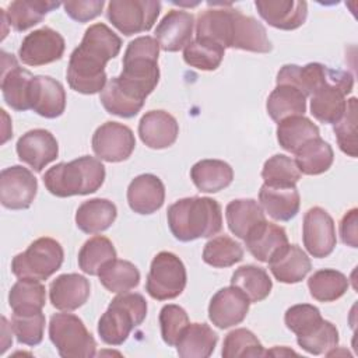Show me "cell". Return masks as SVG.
<instances>
[{
	"label": "cell",
	"instance_id": "obj_20",
	"mask_svg": "<svg viewBox=\"0 0 358 358\" xmlns=\"http://www.w3.org/2000/svg\"><path fill=\"white\" fill-rule=\"evenodd\" d=\"M255 6L268 25L282 31L299 28L308 17V4L301 0H257Z\"/></svg>",
	"mask_w": 358,
	"mask_h": 358
},
{
	"label": "cell",
	"instance_id": "obj_43",
	"mask_svg": "<svg viewBox=\"0 0 358 358\" xmlns=\"http://www.w3.org/2000/svg\"><path fill=\"white\" fill-rule=\"evenodd\" d=\"M225 49L208 39L196 38L183 49V60L197 70L211 71L220 67Z\"/></svg>",
	"mask_w": 358,
	"mask_h": 358
},
{
	"label": "cell",
	"instance_id": "obj_39",
	"mask_svg": "<svg viewBox=\"0 0 358 358\" xmlns=\"http://www.w3.org/2000/svg\"><path fill=\"white\" fill-rule=\"evenodd\" d=\"M231 285L239 288L249 298L250 303H256L270 295L273 281L264 268L246 264L234 271Z\"/></svg>",
	"mask_w": 358,
	"mask_h": 358
},
{
	"label": "cell",
	"instance_id": "obj_50",
	"mask_svg": "<svg viewBox=\"0 0 358 358\" xmlns=\"http://www.w3.org/2000/svg\"><path fill=\"white\" fill-rule=\"evenodd\" d=\"M189 323V316L182 306L175 303L162 306L159 312V326L164 343L169 347H175Z\"/></svg>",
	"mask_w": 358,
	"mask_h": 358
},
{
	"label": "cell",
	"instance_id": "obj_4",
	"mask_svg": "<svg viewBox=\"0 0 358 358\" xmlns=\"http://www.w3.org/2000/svg\"><path fill=\"white\" fill-rule=\"evenodd\" d=\"M105 180L103 164L90 155L59 162L43 175V185L56 197L95 193Z\"/></svg>",
	"mask_w": 358,
	"mask_h": 358
},
{
	"label": "cell",
	"instance_id": "obj_37",
	"mask_svg": "<svg viewBox=\"0 0 358 358\" xmlns=\"http://www.w3.org/2000/svg\"><path fill=\"white\" fill-rule=\"evenodd\" d=\"M320 137L319 127L305 116H291L277 126V140L281 148L295 154L306 141Z\"/></svg>",
	"mask_w": 358,
	"mask_h": 358
},
{
	"label": "cell",
	"instance_id": "obj_15",
	"mask_svg": "<svg viewBox=\"0 0 358 358\" xmlns=\"http://www.w3.org/2000/svg\"><path fill=\"white\" fill-rule=\"evenodd\" d=\"M3 69H1V92L6 103L18 112L31 109L29 106V88L34 76L31 71L20 67L14 55L1 52Z\"/></svg>",
	"mask_w": 358,
	"mask_h": 358
},
{
	"label": "cell",
	"instance_id": "obj_35",
	"mask_svg": "<svg viewBox=\"0 0 358 358\" xmlns=\"http://www.w3.org/2000/svg\"><path fill=\"white\" fill-rule=\"evenodd\" d=\"M46 302L45 285L38 280L18 278L8 292V305L13 313L27 315L42 312Z\"/></svg>",
	"mask_w": 358,
	"mask_h": 358
},
{
	"label": "cell",
	"instance_id": "obj_19",
	"mask_svg": "<svg viewBox=\"0 0 358 358\" xmlns=\"http://www.w3.org/2000/svg\"><path fill=\"white\" fill-rule=\"evenodd\" d=\"M194 17L185 10L168 11L155 28V39L159 49L178 52L192 42Z\"/></svg>",
	"mask_w": 358,
	"mask_h": 358
},
{
	"label": "cell",
	"instance_id": "obj_36",
	"mask_svg": "<svg viewBox=\"0 0 358 358\" xmlns=\"http://www.w3.org/2000/svg\"><path fill=\"white\" fill-rule=\"evenodd\" d=\"M334 161L331 145L320 137L306 141L295 152V164L303 175H320L329 171Z\"/></svg>",
	"mask_w": 358,
	"mask_h": 358
},
{
	"label": "cell",
	"instance_id": "obj_38",
	"mask_svg": "<svg viewBox=\"0 0 358 358\" xmlns=\"http://www.w3.org/2000/svg\"><path fill=\"white\" fill-rule=\"evenodd\" d=\"M101 284L115 294L129 292L140 284L138 268L127 260L113 259L105 263L98 273Z\"/></svg>",
	"mask_w": 358,
	"mask_h": 358
},
{
	"label": "cell",
	"instance_id": "obj_10",
	"mask_svg": "<svg viewBox=\"0 0 358 358\" xmlns=\"http://www.w3.org/2000/svg\"><path fill=\"white\" fill-rule=\"evenodd\" d=\"M161 3L155 0H112L108 3L106 17L123 35L147 32L155 24Z\"/></svg>",
	"mask_w": 358,
	"mask_h": 358
},
{
	"label": "cell",
	"instance_id": "obj_3",
	"mask_svg": "<svg viewBox=\"0 0 358 358\" xmlns=\"http://www.w3.org/2000/svg\"><path fill=\"white\" fill-rule=\"evenodd\" d=\"M166 220L172 235L180 242L211 238L222 229V211L211 197H185L169 206Z\"/></svg>",
	"mask_w": 358,
	"mask_h": 358
},
{
	"label": "cell",
	"instance_id": "obj_49",
	"mask_svg": "<svg viewBox=\"0 0 358 358\" xmlns=\"http://www.w3.org/2000/svg\"><path fill=\"white\" fill-rule=\"evenodd\" d=\"M334 134L340 150L348 157H357V98L347 99V108L341 119L334 123Z\"/></svg>",
	"mask_w": 358,
	"mask_h": 358
},
{
	"label": "cell",
	"instance_id": "obj_30",
	"mask_svg": "<svg viewBox=\"0 0 358 358\" xmlns=\"http://www.w3.org/2000/svg\"><path fill=\"white\" fill-rule=\"evenodd\" d=\"M190 178L200 192L217 193L232 183L234 169L221 159H201L192 166Z\"/></svg>",
	"mask_w": 358,
	"mask_h": 358
},
{
	"label": "cell",
	"instance_id": "obj_40",
	"mask_svg": "<svg viewBox=\"0 0 358 358\" xmlns=\"http://www.w3.org/2000/svg\"><path fill=\"white\" fill-rule=\"evenodd\" d=\"M308 288L313 299L333 302L347 292L348 278L334 268H322L308 278Z\"/></svg>",
	"mask_w": 358,
	"mask_h": 358
},
{
	"label": "cell",
	"instance_id": "obj_42",
	"mask_svg": "<svg viewBox=\"0 0 358 358\" xmlns=\"http://www.w3.org/2000/svg\"><path fill=\"white\" fill-rule=\"evenodd\" d=\"M243 259V248L235 239L227 235H218L210 239L203 249V260L211 267L225 268Z\"/></svg>",
	"mask_w": 358,
	"mask_h": 358
},
{
	"label": "cell",
	"instance_id": "obj_47",
	"mask_svg": "<svg viewBox=\"0 0 358 358\" xmlns=\"http://www.w3.org/2000/svg\"><path fill=\"white\" fill-rule=\"evenodd\" d=\"M296 343L303 351L312 355H327L338 345V330L331 322L323 319L310 333L298 336Z\"/></svg>",
	"mask_w": 358,
	"mask_h": 358
},
{
	"label": "cell",
	"instance_id": "obj_6",
	"mask_svg": "<svg viewBox=\"0 0 358 358\" xmlns=\"http://www.w3.org/2000/svg\"><path fill=\"white\" fill-rule=\"evenodd\" d=\"M63 259L62 245L53 238L42 236L34 241L27 250L14 256L11 271L17 278L43 281L62 267Z\"/></svg>",
	"mask_w": 358,
	"mask_h": 358
},
{
	"label": "cell",
	"instance_id": "obj_52",
	"mask_svg": "<svg viewBox=\"0 0 358 358\" xmlns=\"http://www.w3.org/2000/svg\"><path fill=\"white\" fill-rule=\"evenodd\" d=\"M105 6L103 0H85V1H66L63 3L66 14L78 22H87L96 18Z\"/></svg>",
	"mask_w": 358,
	"mask_h": 358
},
{
	"label": "cell",
	"instance_id": "obj_13",
	"mask_svg": "<svg viewBox=\"0 0 358 358\" xmlns=\"http://www.w3.org/2000/svg\"><path fill=\"white\" fill-rule=\"evenodd\" d=\"M136 147V138L130 127L119 122L101 124L92 136L95 155L106 162L126 161Z\"/></svg>",
	"mask_w": 358,
	"mask_h": 358
},
{
	"label": "cell",
	"instance_id": "obj_12",
	"mask_svg": "<svg viewBox=\"0 0 358 358\" xmlns=\"http://www.w3.org/2000/svg\"><path fill=\"white\" fill-rule=\"evenodd\" d=\"M64 48V38L57 31L50 27H42L22 39L18 57L27 66L39 67L60 60Z\"/></svg>",
	"mask_w": 358,
	"mask_h": 358
},
{
	"label": "cell",
	"instance_id": "obj_22",
	"mask_svg": "<svg viewBox=\"0 0 358 358\" xmlns=\"http://www.w3.org/2000/svg\"><path fill=\"white\" fill-rule=\"evenodd\" d=\"M90 292L91 285L84 275L76 273L60 274L50 282L49 299L53 308L71 312L87 302Z\"/></svg>",
	"mask_w": 358,
	"mask_h": 358
},
{
	"label": "cell",
	"instance_id": "obj_11",
	"mask_svg": "<svg viewBox=\"0 0 358 358\" xmlns=\"http://www.w3.org/2000/svg\"><path fill=\"white\" fill-rule=\"evenodd\" d=\"M302 239L308 253L316 259L331 255L337 245L336 227L330 214L322 207H312L303 215Z\"/></svg>",
	"mask_w": 358,
	"mask_h": 358
},
{
	"label": "cell",
	"instance_id": "obj_25",
	"mask_svg": "<svg viewBox=\"0 0 358 358\" xmlns=\"http://www.w3.org/2000/svg\"><path fill=\"white\" fill-rule=\"evenodd\" d=\"M229 48L256 53H268L273 49V45L262 22L250 15L242 14L239 10H235Z\"/></svg>",
	"mask_w": 358,
	"mask_h": 358
},
{
	"label": "cell",
	"instance_id": "obj_16",
	"mask_svg": "<svg viewBox=\"0 0 358 358\" xmlns=\"http://www.w3.org/2000/svg\"><path fill=\"white\" fill-rule=\"evenodd\" d=\"M249 306V298L239 288L234 285L224 287L210 301L208 319L218 329H228L245 320Z\"/></svg>",
	"mask_w": 358,
	"mask_h": 358
},
{
	"label": "cell",
	"instance_id": "obj_23",
	"mask_svg": "<svg viewBox=\"0 0 358 358\" xmlns=\"http://www.w3.org/2000/svg\"><path fill=\"white\" fill-rule=\"evenodd\" d=\"M274 278L284 284L302 281L312 268L310 259L298 245H284L267 262Z\"/></svg>",
	"mask_w": 358,
	"mask_h": 358
},
{
	"label": "cell",
	"instance_id": "obj_14",
	"mask_svg": "<svg viewBox=\"0 0 358 358\" xmlns=\"http://www.w3.org/2000/svg\"><path fill=\"white\" fill-rule=\"evenodd\" d=\"M38 192V182L34 173L21 166L4 168L0 173V201L8 210L28 208Z\"/></svg>",
	"mask_w": 358,
	"mask_h": 358
},
{
	"label": "cell",
	"instance_id": "obj_46",
	"mask_svg": "<svg viewBox=\"0 0 358 358\" xmlns=\"http://www.w3.org/2000/svg\"><path fill=\"white\" fill-rule=\"evenodd\" d=\"M221 355L224 358H256L267 355V351L250 330L241 327L225 336Z\"/></svg>",
	"mask_w": 358,
	"mask_h": 358
},
{
	"label": "cell",
	"instance_id": "obj_51",
	"mask_svg": "<svg viewBox=\"0 0 358 358\" xmlns=\"http://www.w3.org/2000/svg\"><path fill=\"white\" fill-rule=\"evenodd\" d=\"M323 320L320 310L309 303H298L287 309L284 322L296 337L310 333Z\"/></svg>",
	"mask_w": 358,
	"mask_h": 358
},
{
	"label": "cell",
	"instance_id": "obj_34",
	"mask_svg": "<svg viewBox=\"0 0 358 358\" xmlns=\"http://www.w3.org/2000/svg\"><path fill=\"white\" fill-rule=\"evenodd\" d=\"M225 217L229 231L239 239H245L248 232L266 220L260 204L253 199H236L227 204Z\"/></svg>",
	"mask_w": 358,
	"mask_h": 358
},
{
	"label": "cell",
	"instance_id": "obj_29",
	"mask_svg": "<svg viewBox=\"0 0 358 358\" xmlns=\"http://www.w3.org/2000/svg\"><path fill=\"white\" fill-rule=\"evenodd\" d=\"M116 217V206L108 199L96 197L80 204L76 213V225L85 234H98L108 229Z\"/></svg>",
	"mask_w": 358,
	"mask_h": 358
},
{
	"label": "cell",
	"instance_id": "obj_5",
	"mask_svg": "<svg viewBox=\"0 0 358 358\" xmlns=\"http://www.w3.org/2000/svg\"><path fill=\"white\" fill-rule=\"evenodd\" d=\"M147 316V301L141 294L123 292L112 299L98 322V334L108 345L123 344L130 331Z\"/></svg>",
	"mask_w": 358,
	"mask_h": 358
},
{
	"label": "cell",
	"instance_id": "obj_31",
	"mask_svg": "<svg viewBox=\"0 0 358 358\" xmlns=\"http://www.w3.org/2000/svg\"><path fill=\"white\" fill-rule=\"evenodd\" d=\"M60 4L59 1L49 0H15L8 4L7 10H1L8 25L14 31L22 32L39 24L48 13L57 8Z\"/></svg>",
	"mask_w": 358,
	"mask_h": 358
},
{
	"label": "cell",
	"instance_id": "obj_26",
	"mask_svg": "<svg viewBox=\"0 0 358 358\" xmlns=\"http://www.w3.org/2000/svg\"><path fill=\"white\" fill-rule=\"evenodd\" d=\"M235 10L236 8H232L231 4H220V7H213L200 13L196 21V38L213 41L224 49L229 48Z\"/></svg>",
	"mask_w": 358,
	"mask_h": 358
},
{
	"label": "cell",
	"instance_id": "obj_48",
	"mask_svg": "<svg viewBox=\"0 0 358 358\" xmlns=\"http://www.w3.org/2000/svg\"><path fill=\"white\" fill-rule=\"evenodd\" d=\"M10 327L20 344L35 347L43 340L45 315L42 312L27 315L13 313Z\"/></svg>",
	"mask_w": 358,
	"mask_h": 358
},
{
	"label": "cell",
	"instance_id": "obj_33",
	"mask_svg": "<svg viewBox=\"0 0 358 358\" xmlns=\"http://www.w3.org/2000/svg\"><path fill=\"white\" fill-rule=\"evenodd\" d=\"M266 109L274 122H281L291 116H303L306 112V96L295 87L277 84L267 98Z\"/></svg>",
	"mask_w": 358,
	"mask_h": 358
},
{
	"label": "cell",
	"instance_id": "obj_27",
	"mask_svg": "<svg viewBox=\"0 0 358 358\" xmlns=\"http://www.w3.org/2000/svg\"><path fill=\"white\" fill-rule=\"evenodd\" d=\"M243 241L256 260L267 263L280 248L288 243V236L282 227L264 220L255 225Z\"/></svg>",
	"mask_w": 358,
	"mask_h": 358
},
{
	"label": "cell",
	"instance_id": "obj_28",
	"mask_svg": "<svg viewBox=\"0 0 358 358\" xmlns=\"http://www.w3.org/2000/svg\"><path fill=\"white\" fill-rule=\"evenodd\" d=\"M260 207L275 221H289L299 213L301 197L296 186L271 187L263 183L259 192Z\"/></svg>",
	"mask_w": 358,
	"mask_h": 358
},
{
	"label": "cell",
	"instance_id": "obj_9",
	"mask_svg": "<svg viewBox=\"0 0 358 358\" xmlns=\"http://www.w3.org/2000/svg\"><path fill=\"white\" fill-rule=\"evenodd\" d=\"M354 77L350 71L336 70L333 78L310 95V113L324 124L337 123L345 112V96L352 91Z\"/></svg>",
	"mask_w": 358,
	"mask_h": 358
},
{
	"label": "cell",
	"instance_id": "obj_2",
	"mask_svg": "<svg viewBox=\"0 0 358 358\" xmlns=\"http://www.w3.org/2000/svg\"><path fill=\"white\" fill-rule=\"evenodd\" d=\"M159 45L152 36H138L129 42L123 55V70L115 77L116 84L140 102L155 90L159 81Z\"/></svg>",
	"mask_w": 358,
	"mask_h": 358
},
{
	"label": "cell",
	"instance_id": "obj_21",
	"mask_svg": "<svg viewBox=\"0 0 358 358\" xmlns=\"http://www.w3.org/2000/svg\"><path fill=\"white\" fill-rule=\"evenodd\" d=\"M179 134L176 119L165 110H150L138 122V136L141 141L154 150L171 147Z\"/></svg>",
	"mask_w": 358,
	"mask_h": 358
},
{
	"label": "cell",
	"instance_id": "obj_1",
	"mask_svg": "<svg viewBox=\"0 0 358 358\" xmlns=\"http://www.w3.org/2000/svg\"><path fill=\"white\" fill-rule=\"evenodd\" d=\"M122 39L105 24L98 22L85 29L81 43L71 52L67 67V83L80 94L92 95L106 85V63L116 57Z\"/></svg>",
	"mask_w": 358,
	"mask_h": 358
},
{
	"label": "cell",
	"instance_id": "obj_17",
	"mask_svg": "<svg viewBox=\"0 0 358 358\" xmlns=\"http://www.w3.org/2000/svg\"><path fill=\"white\" fill-rule=\"evenodd\" d=\"M15 150L20 161L29 165L35 172H42L59 155L56 137L45 129H34L22 134L17 141Z\"/></svg>",
	"mask_w": 358,
	"mask_h": 358
},
{
	"label": "cell",
	"instance_id": "obj_53",
	"mask_svg": "<svg viewBox=\"0 0 358 358\" xmlns=\"http://www.w3.org/2000/svg\"><path fill=\"white\" fill-rule=\"evenodd\" d=\"M358 210L351 208L348 213L344 214V217L340 221V236L344 245L357 248V222H358Z\"/></svg>",
	"mask_w": 358,
	"mask_h": 358
},
{
	"label": "cell",
	"instance_id": "obj_45",
	"mask_svg": "<svg viewBox=\"0 0 358 358\" xmlns=\"http://www.w3.org/2000/svg\"><path fill=\"white\" fill-rule=\"evenodd\" d=\"M99 101L105 110L110 115L130 119L134 117L143 108L144 102H140L124 92L115 81V77L106 83L99 94Z\"/></svg>",
	"mask_w": 358,
	"mask_h": 358
},
{
	"label": "cell",
	"instance_id": "obj_18",
	"mask_svg": "<svg viewBox=\"0 0 358 358\" xmlns=\"http://www.w3.org/2000/svg\"><path fill=\"white\" fill-rule=\"evenodd\" d=\"M29 106L42 117L55 119L66 109V91L50 76H34L29 88Z\"/></svg>",
	"mask_w": 358,
	"mask_h": 358
},
{
	"label": "cell",
	"instance_id": "obj_7",
	"mask_svg": "<svg viewBox=\"0 0 358 358\" xmlns=\"http://www.w3.org/2000/svg\"><path fill=\"white\" fill-rule=\"evenodd\" d=\"M49 338L63 358L95 355L96 341L83 320L73 313H55L49 322Z\"/></svg>",
	"mask_w": 358,
	"mask_h": 358
},
{
	"label": "cell",
	"instance_id": "obj_24",
	"mask_svg": "<svg viewBox=\"0 0 358 358\" xmlns=\"http://www.w3.org/2000/svg\"><path fill=\"white\" fill-rule=\"evenodd\" d=\"M164 201L165 186L162 180L152 173L136 176L127 187L129 207L137 214H152L162 207Z\"/></svg>",
	"mask_w": 358,
	"mask_h": 358
},
{
	"label": "cell",
	"instance_id": "obj_41",
	"mask_svg": "<svg viewBox=\"0 0 358 358\" xmlns=\"http://www.w3.org/2000/svg\"><path fill=\"white\" fill-rule=\"evenodd\" d=\"M116 259V249L110 239L102 235L90 238L78 252V266L88 275H98L101 267Z\"/></svg>",
	"mask_w": 358,
	"mask_h": 358
},
{
	"label": "cell",
	"instance_id": "obj_44",
	"mask_svg": "<svg viewBox=\"0 0 358 358\" xmlns=\"http://www.w3.org/2000/svg\"><path fill=\"white\" fill-rule=\"evenodd\" d=\"M264 185L271 187H292L301 179V172L294 159L284 154L270 157L262 169Z\"/></svg>",
	"mask_w": 358,
	"mask_h": 358
},
{
	"label": "cell",
	"instance_id": "obj_32",
	"mask_svg": "<svg viewBox=\"0 0 358 358\" xmlns=\"http://www.w3.org/2000/svg\"><path fill=\"white\" fill-rule=\"evenodd\" d=\"M217 333L206 323H189L176 343V351L182 358H207L217 345Z\"/></svg>",
	"mask_w": 358,
	"mask_h": 358
},
{
	"label": "cell",
	"instance_id": "obj_8",
	"mask_svg": "<svg viewBox=\"0 0 358 358\" xmlns=\"http://www.w3.org/2000/svg\"><path fill=\"white\" fill-rule=\"evenodd\" d=\"M186 280L183 262L172 252H159L151 262L145 291L157 301L173 299L183 292Z\"/></svg>",
	"mask_w": 358,
	"mask_h": 358
}]
</instances>
